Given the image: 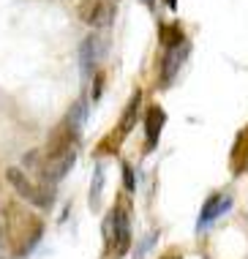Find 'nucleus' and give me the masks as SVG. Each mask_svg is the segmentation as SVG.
Returning a JSON list of instances; mask_svg holds the SVG:
<instances>
[{"instance_id":"obj_17","label":"nucleus","mask_w":248,"mask_h":259,"mask_svg":"<svg viewBox=\"0 0 248 259\" xmlns=\"http://www.w3.org/2000/svg\"><path fill=\"white\" fill-rule=\"evenodd\" d=\"M164 259H180V256H164Z\"/></svg>"},{"instance_id":"obj_5","label":"nucleus","mask_w":248,"mask_h":259,"mask_svg":"<svg viewBox=\"0 0 248 259\" xmlns=\"http://www.w3.org/2000/svg\"><path fill=\"white\" fill-rule=\"evenodd\" d=\"M191 55V41L183 38L177 41V44L167 47V58H164V66H161V85H172V79L177 76V71L183 68V63H186V58Z\"/></svg>"},{"instance_id":"obj_15","label":"nucleus","mask_w":248,"mask_h":259,"mask_svg":"<svg viewBox=\"0 0 248 259\" xmlns=\"http://www.w3.org/2000/svg\"><path fill=\"white\" fill-rule=\"evenodd\" d=\"M167 3V9H177V0H164Z\"/></svg>"},{"instance_id":"obj_4","label":"nucleus","mask_w":248,"mask_h":259,"mask_svg":"<svg viewBox=\"0 0 248 259\" xmlns=\"http://www.w3.org/2000/svg\"><path fill=\"white\" fill-rule=\"evenodd\" d=\"M79 19L90 27L112 25V19H115V3H112V0H82L79 3Z\"/></svg>"},{"instance_id":"obj_3","label":"nucleus","mask_w":248,"mask_h":259,"mask_svg":"<svg viewBox=\"0 0 248 259\" xmlns=\"http://www.w3.org/2000/svg\"><path fill=\"white\" fill-rule=\"evenodd\" d=\"M6 178H9V183L14 186V191H17L22 199L33 202V205H38V207H49V205H52L55 188L44 186L41 180H38V183H33L22 169H9V172H6Z\"/></svg>"},{"instance_id":"obj_9","label":"nucleus","mask_w":248,"mask_h":259,"mask_svg":"<svg viewBox=\"0 0 248 259\" xmlns=\"http://www.w3.org/2000/svg\"><path fill=\"white\" fill-rule=\"evenodd\" d=\"M139 101H142V93L137 90V93L131 96V101L126 104L123 117H120V123H117V128H115V137H117V139H123V137L134 128V123H137V115H139Z\"/></svg>"},{"instance_id":"obj_6","label":"nucleus","mask_w":248,"mask_h":259,"mask_svg":"<svg viewBox=\"0 0 248 259\" xmlns=\"http://www.w3.org/2000/svg\"><path fill=\"white\" fill-rule=\"evenodd\" d=\"M229 207H232V197H229V194H213V197H208V202L202 205V213H199V224H196V229L210 227L216 219H221L224 213H229Z\"/></svg>"},{"instance_id":"obj_8","label":"nucleus","mask_w":248,"mask_h":259,"mask_svg":"<svg viewBox=\"0 0 248 259\" xmlns=\"http://www.w3.org/2000/svg\"><path fill=\"white\" fill-rule=\"evenodd\" d=\"M101 52H104V44H101V38H98V36H88V38L82 41L79 63H82L85 76H90V74L96 71V63H98V58H101Z\"/></svg>"},{"instance_id":"obj_10","label":"nucleus","mask_w":248,"mask_h":259,"mask_svg":"<svg viewBox=\"0 0 248 259\" xmlns=\"http://www.w3.org/2000/svg\"><path fill=\"white\" fill-rule=\"evenodd\" d=\"M101 186H104V164H98L93 175V188H90V205L93 207H98V199H101Z\"/></svg>"},{"instance_id":"obj_7","label":"nucleus","mask_w":248,"mask_h":259,"mask_svg":"<svg viewBox=\"0 0 248 259\" xmlns=\"http://www.w3.org/2000/svg\"><path fill=\"white\" fill-rule=\"evenodd\" d=\"M164 123H167V112L161 109L158 104H153V107L147 109V115H145V134H147V148H150V150L158 145Z\"/></svg>"},{"instance_id":"obj_11","label":"nucleus","mask_w":248,"mask_h":259,"mask_svg":"<svg viewBox=\"0 0 248 259\" xmlns=\"http://www.w3.org/2000/svg\"><path fill=\"white\" fill-rule=\"evenodd\" d=\"M186 36L180 33V27H161V44L164 47H172V44H177V41H183Z\"/></svg>"},{"instance_id":"obj_12","label":"nucleus","mask_w":248,"mask_h":259,"mask_svg":"<svg viewBox=\"0 0 248 259\" xmlns=\"http://www.w3.org/2000/svg\"><path fill=\"white\" fill-rule=\"evenodd\" d=\"M123 180H126V188H129V191H134L137 180H134V169H131V164H123Z\"/></svg>"},{"instance_id":"obj_2","label":"nucleus","mask_w":248,"mask_h":259,"mask_svg":"<svg viewBox=\"0 0 248 259\" xmlns=\"http://www.w3.org/2000/svg\"><path fill=\"white\" fill-rule=\"evenodd\" d=\"M104 232H106V240L109 246L115 248L117 256H126L131 251V219H129V210L123 205H115L109 210L104 221Z\"/></svg>"},{"instance_id":"obj_1","label":"nucleus","mask_w":248,"mask_h":259,"mask_svg":"<svg viewBox=\"0 0 248 259\" xmlns=\"http://www.w3.org/2000/svg\"><path fill=\"white\" fill-rule=\"evenodd\" d=\"M6 227H3V240L9 243L14 256H25L38 246L44 237V221L33 215L30 210H22V205H9L6 207Z\"/></svg>"},{"instance_id":"obj_13","label":"nucleus","mask_w":248,"mask_h":259,"mask_svg":"<svg viewBox=\"0 0 248 259\" xmlns=\"http://www.w3.org/2000/svg\"><path fill=\"white\" fill-rule=\"evenodd\" d=\"M101 90H104V74H96V79H93V99L101 96Z\"/></svg>"},{"instance_id":"obj_14","label":"nucleus","mask_w":248,"mask_h":259,"mask_svg":"<svg viewBox=\"0 0 248 259\" xmlns=\"http://www.w3.org/2000/svg\"><path fill=\"white\" fill-rule=\"evenodd\" d=\"M0 259H17L11 254V248H9V243L3 240V235H0Z\"/></svg>"},{"instance_id":"obj_16","label":"nucleus","mask_w":248,"mask_h":259,"mask_svg":"<svg viewBox=\"0 0 248 259\" xmlns=\"http://www.w3.org/2000/svg\"><path fill=\"white\" fill-rule=\"evenodd\" d=\"M142 3H145V6H153V3H155V0H142Z\"/></svg>"}]
</instances>
